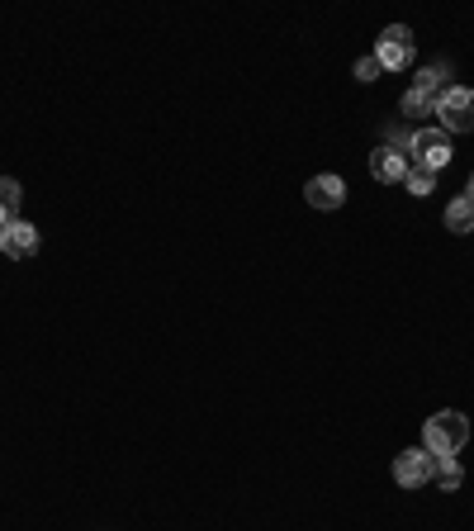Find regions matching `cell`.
<instances>
[{"label": "cell", "instance_id": "obj_9", "mask_svg": "<svg viewBox=\"0 0 474 531\" xmlns=\"http://www.w3.org/2000/svg\"><path fill=\"white\" fill-rule=\"evenodd\" d=\"M446 228H451V233H474V204L465 200V195L446 204Z\"/></svg>", "mask_w": 474, "mask_h": 531}, {"label": "cell", "instance_id": "obj_11", "mask_svg": "<svg viewBox=\"0 0 474 531\" xmlns=\"http://www.w3.org/2000/svg\"><path fill=\"white\" fill-rule=\"evenodd\" d=\"M403 114H408V119H432V114H437V100L422 91H408L403 95Z\"/></svg>", "mask_w": 474, "mask_h": 531}, {"label": "cell", "instance_id": "obj_14", "mask_svg": "<svg viewBox=\"0 0 474 531\" xmlns=\"http://www.w3.org/2000/svg\"><path fill=\"white\" fill-rule=\"evenodd\" d=\"M413 91H422V95H432V100H437V95H441V67H422Z\"/></svg>", "mask_w": 474, "mask_h": 531}, {"label": "cell", "instance_id": "obj_3", "mask_svg": "<svg viewBox=\"0 0 474 531\" xmlns=\"http://www.w3.org/2000/svg\"><path fill=\"white\" fill-rule=\"evenodd\" d=\"M370 57L380 62L384 72H399V67H408V62H413V29H408V24H389Z\"/></svg>", "mask_w": 474, "mask_h": 531}, {"label": "cell", "instance_id": "obj_8", "mask_svg": "<svg viewBox=\"0 0 474 531\" xmlns=\"http://www.w3.org/2000/svg\"><path fill=\"white\" fill-rule=\"evenodd\" d=\"M370 176L380 185H394L408 176V162H403V152H394V147H375L370 152Z\"/></svg>", "mask_w": 474, "mask_h": 531}, {"label": "cell", "instance_id": "obj_13", "mask_svg": "<svg viewBox=\"0 0 474 531\" xmlns=\"http://www.w3.org/2000/svg\"><path fill=\"white\" fill-rule=\"evenodd\" d=\"M437 484H441V489H460L456 456H437Z\"/></svg>", "mask_w": 474, "mask_h": 531}, {"label": "cell", "instance_id": "obj_5", "mask_svg": "<svg viewBox=\"0 0 474 531\" xmlns=\"http://www.w3.org/2000/svg\"><path fill=\"white\" fill-rule=\"evenodd\" d=\"M413 157H418L422 171H441V166L451 162V133H441V129L413 133Z\"/></svg>", "mask_w": 474, "mask_h": 531}, {"label": "cell", "instance_id": "obj_12", "mask_svg": "<svg viewBox=\"0 0 474 531\" xmlns=\"http://www.w3.org/2000/svg\"><path fill=\"white\" fill-rule=\"evenodd\" d=\"M403 181H408V195H432V190H437V171H422V166H413Z\"/></svg>", "mask_w": 474, "mask_h": 531}, {"label": "cell", "instance_id": "obj_15", "mask_svg": "<svg viewBox=\"0 0 474 531\" xmlns=\"http://www.w3.org/2000/svg\"><path fill=\"white\" fill-rule=\"evenodd\" d=\"M380 62H375V57H361V62H356V81H365V86H370V81H380Z\"/></svg>", "mask_w": 474, "mask_h": 531}, {"label": "cell", "instance_id": "obj_16", "mask_svg": "<svg viewBox=\"0 0 474 531\" xmlns=\"http://www.w3.org/2000/svg\"><path fill=\"white\" fill-rule=\"evenodd\" d=\"M465 200H470V204H474V176H470V190H465Z\"/></svg>", "mask_w": 474, "mask_h": 531}, {"label": "cell", "instance_id": "obj_2", "mask_svg": "<svg viewBox=\"0 0 474 531\" xmlns=\"http://www.w3.org/2000/svg\"><path fill=\"white\" fill-rule=\"evenodd\" d=\"M441 133H474V91L470 86H446L437 95Z\"/></svg>", "mask_w": 474, "mask_h": 531}, {"label": "cell", "instance_id": "obj_4", "mask_svg": "<svg viewBox=\"0 0 474 531\" xmlns=\"http://www.w3.org/2000/svg\"><path fill=\"white\" fill-rule=\"evenodd\" d=\"M394 479H399L403 489H422V484H432V479H437V456H432L427 446L403 451V456L394 460Z\"/></svg>", "mask_w": 474, "mask_h": 531}, {"label": "cell", "instance_id": "obj_7", "mask_svg": "<svg viewBox=\"0 0 474 531\" xmlns=\"http://www.w3.org/2000/svg\"><path fill=\"white\" fill-rule=\"evenodd\" d=\"M304 200L313 204V209H342L347 204V181L342 176H313L309 185H304Z\"/></svg>", "mask_w": 474, "mask_h": 531}, {"label": "cell", "instance_id": "obj_6", "mask_svg": "<svg viewBox=\"0 0 474 531\" xmlns=\"http://www.w3.org/2000/svg\"><path fill=\"white\" fill-rule=\"evenodd\" d=\"M0 252L10 261H29L38 252V228L24 219H15L10 228H0Z\"/></svg>", "mask_w": 474, "mask_h": 531}, {"label": "cell", "instance_id": "obj_1", "mask_svg": "<svg viewBox=\"0 0 474 531\" xmlns=\"http://www.w3.org/2000/svg\"><path fill=\"white\" fill-rule=\"evenodd\" d=\"M427 451L432 456H460L465 451V441H470V418L456 413V408H441L437 418H427Z\"/></svg>", "mask_w": 474, "mask_h": 531}, {"label": "cell", "instance_id": "obj_10", "mask_svg": "<svg viewBox=\"0 0 474 531\" xmlns=\"http://www.w3.org/2000/svg\"><path fill=\"white\" fill-rule=\"evenodd\" d=\"M19 219V181L0 176V228H10Z\"/></svg>", "mask_w": 474, "mask_h": 531}]
</instances>
